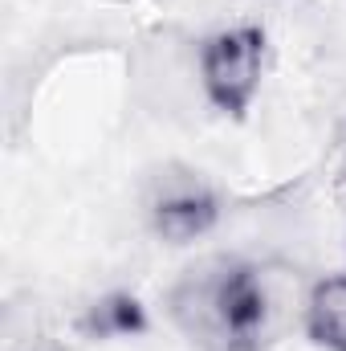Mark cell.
I'll list each match as a JSON object with an SVG mask.
<instances>
[{
  "label": "cell",
  "mask_w": 346,
  "mask_h": 351,
  "mask_svg": "<svg viewBox=\"0 0 346 351\" xmlns=\"http://www.w3.org/2000/svg\"><path fill=\"white\" fill-rule=\"evenodd\" d=\"M306 335L326 351H346V274L322 278L310 286L306 302Z\"/></svg>",
  "instance_id": "cell-4"
},
{
  "label": "cell",
  "mask_w": 346,
  "mask_h": 351,
  "mask_svg": "<svg viewBox=\"0 0 346 351\" xmlns=\"http://www.w3.org/2000/svg\"><path fill=\"white\" fill-rule=\"evenodd\" d=\"M338 147H343V160H346V119H343V127H338Z\"/></svg>",
  "instance_id": "cell-5"
},
{
  "label": "cell",
  "mask_w": 346,
  "mask_h": 351,
  "mask_svg": "<svg viewBox=\"0 0 346 351\" xmlns=\"http://www.w3.org/2000/svg\"><path fill=\"white\" fill-rule=\"evenodd\" d=\"M265 78V33L257 25H228L200 41L196 82L204 98L232 119H245Z\"/></svg>",
  "instance_id": "cell-2"
},
{
  "label": "cell",
  "mask_w": 346,
  "mask_h": 351,
  "mask_svg": "<svg viewBox=\"0 0 346 351\" xmlns=\"http://www.w3.org/2000/svg\"><path fill=\"white\" fill-rule=\"evenodd\" d=\"M172 327L200 351H261L253 265L237 258H200L168 290Z\"/></svg>",
  "instance_id": "cell-1"
},
{
  "label": "cell",
  "mask_w": 346,
  "mask_h": 351,
  "mask_svg": "<svg viewBox=\"0 0 346 351\" xmlns=\"http://www.w3.org/2000/svg\"><path fill=\"white\" fill-rule=\"evenodd\" d=\"M143 213H147V225L155 229V237H163L168 245H191L196 237H204L216 225L220 196L196 168L168 164L147 180Z\"/></svg>",
  "instance_id": "cell-3"
}]
</instances>
